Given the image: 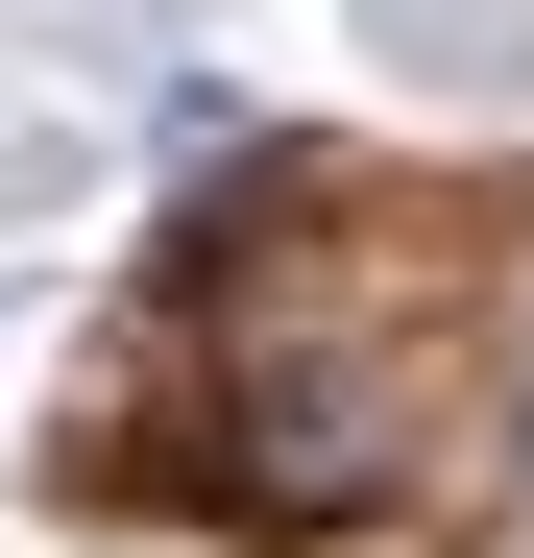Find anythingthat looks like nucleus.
Wrapping results in <instances>:
<instances>
[{"mask_svg":"<svg viewBox=\"0 0 534 558\" xmlns=\"http://www.w3.org/2000/svg\"><path fill=\"white\" fill-rule=\"evenodd\" d=\"M462 534H534V389H510V461L462 486Z\"/></svg>","mask_w":534,"mask_h":558,"instance_id":"1","label":"nucleus"}]
</instances>
